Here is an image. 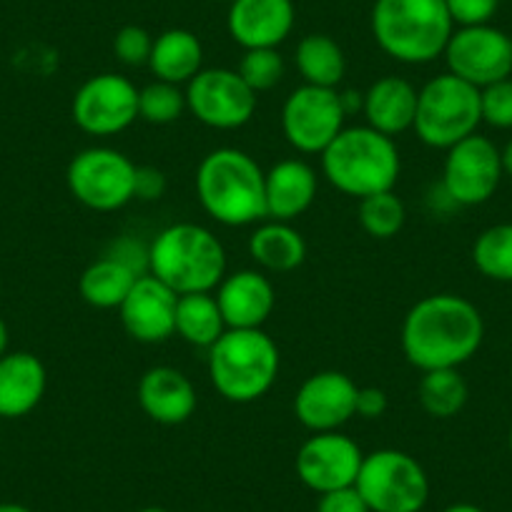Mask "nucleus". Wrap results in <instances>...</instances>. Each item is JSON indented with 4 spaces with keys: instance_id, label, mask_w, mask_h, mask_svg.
<instances>
[{
    "instance_id": "obj_1",
    "label": "nucleus",
    "mask_w": 512,
    "mask_h": 512,
    "mask_svg": "<svg viewBox=\"0 0 512 512\" xmlns=\"http://www.w3.org/2000/svg\"><path fill=\"white\" fill-rule=\"evenodd\" d=\"M485 339V319L460 294H430L407 312L402 322V352L420 372L460 369Z\"/></svg>"
},
{
    "instance_id": "obj_2",
    "label": "nucleus",
    "mask_w": 512,
    "mask_h": 512,
    "mask_svg": "<svg viewBox=\"0 0 512 512\" xmlns=\"http://www.w3.org/2000/svg\"><path fill=\"white\" fill-rule=\"evenodd\" d=\"M264 174L254 156L241 149H214L196 169V196L216 224L249 226L267 219Z\"/></svg>"
},
{
    "instance_id": "obj_3",
    "label": "nucleus",
    "mask_w": 512,
    "mask_h": 512,
    "mask_svg": "<svg viewBox=\"0 0 512 512\" xmlns=\"http://www.w3.org/2000/svg\"><path fill=\"white\" fill-rule=\"evenodd\" d=\"M322 174L329 184L354 199L392 191L402 174V156L395 139L372 126H344L322 151Z\"/></svg>"
},
{
    "instance_id": "obj_4",
    "label": "nucleus",
    "mask_w": 512,
    "mask_h": 512,
    "mask_svg": "<svg viewBox=\"0 0 512 512\" xmlns=\"http://www.w3.org/2000/svg\"><path fill=\"white\" fill-rule=\"evenodd\" d=\"M369 23L377 46L407 66L437 61L455 33L445 0H377Z\"/></svg>"
},
{
    "instance_id": "obj_5",
    "label": "nucleus",
    "mask_w": 512,
    "mask_h": 512,
    "mask_svg": "<svg viewBox=\"0 0 512 512\" xmlns=\"http://www.w3.org/2000/svg\"><path fill=\"white\" fill-rule=\"evenodd\" d=\"M149 274L179 297L214 292L226 277V249L206 226L179 221L161 229L151 241Z\"/></svg>"
},
{
    "instance_id": "obj_6",
    "label": "nucleus",
    "mask_w": 512,
    "mask_h": 512,
    "mask_svg": "<svg viewBox=\"0 0 512 512\" xmlns=\"http://www.w3.org/2000/svg\"><path fill=\"white\" fill-rule=\"evenodd\" d=\"M282 367L277 342L264 329H226L209 347V379L214 390L234 405L262 400Z\"/></svg>"
},
{
    "instance_id": "obj_7",
    "label": "nucleus",
    "mask_w": 512,
    "mask_h": 512,
    "mask_svg": "<svg viewBox=\"0 0 512 512\" xmlns=\"http://www.w3.org/2000/svg\"><path fill=\"white\" fill-rule=\"evenodd\" d=\"M480 123V88L452 73L430 78L417 93V116L412 131L430 149H452L467 136L477 134Z\"/></svg>"
},
{
    "instance_id": "obj_8",
    "label": "nucleus",
    "mask_w": 512,
    "mask_h": 512,
    "mask_svg": "<svg viewBox=\"0 0 512 512\" xmlns=\"http://www.w3.org/2000/svg\"><path fill=\"white\" fill-rule=\"evenodd\" d=\"M354 487L369 512H420L430 497L425 467L412 455L392 447L364 455Z\"/></svg>"
},
{
    "instance_id": "obj_9",
    "label": "nucleus",
    "mask_w": 512,
    "mask_h": 512,
    "mask_svg": "<svg viewBox=\"0 0 512 512\" xmlns=\"http://www.w3.org/2000/svg\"><path fill=\"white\" fill-rule=\"evenodd\" d=\"M139 166L123 151L91 146L78 151L66 169V184L73 199L91 211H118L136 199Z\"/></svg>"
},
{
    "instance_id": "obj_10",
    "label": "nucleus",
    "mask_w": 512,
    "mask_h": 512,
    "mask_svg": "<svg viewBox=\"0 0 512 512\" xmlns=\"http://www.w3.org/2000/svg\"><path fill=\"white\" fill-rule=\"evenodd\" d=\"M347 111L337 88L299 86L282 106V134L299 154H319L344 128Z\"/></svg>"
},
{
    "instance_id": "obj_11",
    "label": "nucleus",
    "mask_w": 512,
    "mask_h": 512,
    "mask_svg": "<svg viewBox=\"0 0 512 512\" xmlns=\"http://www.w3.org/2000/svg\"><path fill=\"white\" fill-rule=\"evenodd\" d=\"M256 98L259 93L231 68H201L186 83V111L216 131L246 126L256 113Z\"/></svg>"
},
{
    "instance_id": "obj_12",
    "label": "nucleus",
    "mask_w": 512,
    "mask_h": 512,
    "mask_svg": "<svg viewBox=\"0 0 512 512\" xmlns=\"http://www.w3.org/2000/svg\"><path fill=\"white\" fill-rule=\"evenodd\" d=\"M71 116L88 136L123 134L139 118V88L118 73H98L76 91Z\"/></svg>"
},
{
    "instance_id": "obj_13",
    "label": "nucleus",
    "mask_w": 512,
    "mask_h": 512,
    "mask_svg": "<svg viewBox=\"0 0 512 512\" xmlns=\"http://www.w3.org/2000/svg\"><path fill=\"white\" fill-rule=\"evenodd\" d=\"M502 176L500 149L487 136L472 134L447 149L442 194L457 206H480L495 196Z\"/></svg>"
},
{
    "instance_id": "obj_14",
    "label": "nucleus",
    "mask_w": 512,
    "mask_h": 512,
    "mask_svg": "<svg viewBox=\"0 0 512 512\" xmlns=\"http://www.w3.org/2000/svg\"><path fill=\"white\" fill-rule=\"evenodd\" d=\"M447 73L475 88L512 76V36L495 26L455 28L445 48Z\"/></svg>"
},
{
    "instance_id": "obj_15",
    "label": "nucleus",
    "mask_w": 512,
    "mask_h": 512,
    "mask_svg": "<svg viewBox=\"0 0 512 512\" xmlns=\"http://www.w3.org/2000/svg\"><path fill=\"white\" fill-rule=\"evenodd\" d=\"M364 452L344 432H314L297 452V475L317 495L352 487L362 470Z\"/></svg>"
},
{
    "instance_id": "obj_16",
    "label": "nucleus",
    "mask_w": 512,
    "mask_h": 512,
    "mask_svg": "<svg viewBox=\"0 0 512 512\" xmlns=\"http://www.w3.org/2000/svg\"><path fill=\"white\" fill-rule=\"evenodd\" d=\"M359 387L337 369H324L302 382L294 395V417L309 432H337L357 417Z\"/></svg>"
},
{
    "instance_id": "obj_17",
    "label": "nucleus",
    "mask_w": 512,
    "mask_h": 512,
    "mask_svg": "<svg viewBox=\"0 0 512 512\" xmlns=\"http://www.w3.org/2000/svg\"><path fill=\"white\" fill-rule=\"evenodd\" d=\"M176 304L179 294L174 289L154 274H144L136 279L118 314L128 337L141 344H161L176 334Z\"/></svg>"
},
{
    "instance_id": "obj_18",
    "label": "nucleus",
    "mask_w": 512,
    "mask_h": 512,
    "mask_svg": "<svg viewBox=\"0 0 512 512\" xmlns=\"http://www.w3.org/2000/svg\"><path fill=\"white\" fill-rule=\"evenodd\" d=\"M214 292L226 329H262L277 307L274 284L259 269L226 274Z\"/></svg>"
},
{
    "instance_id": "obj_19",
    "label": "nucleus",
    "mask_w": 512,
    "mask_h": 512,
    "mask_svg": "<svg viewBox=\"0 0 512 512\" xmlns=\"http://www.w3.org/2000/svg\"><path fill=\"white\" fill-rule=\"evenodd\" d=\"M292 0H234L226 16L231 41L244 51L279 48L294 28Z\"/></svg>"
},
{
    "instance_id": "obj_20",
    "label": "nucleus",
    "mask_w": 512,
    "mask_h": 512,
    "mask_svg": "<svg viewBox=\"0 0 512 512\" xmlns=\"http://www.w3.org/2000/svg\"><path fill=\"white\" fill-rule=\"evenodd\" d=\"M139 405L144 415L156 425L176 427L191 420L199 405L196 387L181 369L176 367H151L139 379Z\"/></svg>"
},
{
    "instance_id": "obj_21",
    "label": "nucleus",
    "mask_w": 512,
    "mask_h": 512,
    "mask_svg": "<svg viewBox=\"0 0 512 512\" xmlns=\"http://www.w3.org/2000/svg\"><path fill=\"white\" fill-rule=\"evenodd\" d=\"M46 364L31 352H6L0 357V417L18 420L46 397Z\"/></svg>"
},
{
    "instance_id": "obj_22",
    "label": "nucleus",
    "mask_w": 512,
    "mask_h": 512,
    "mask_svg": "<svg viewBox=\"0 0 512 512\" xmlns=\"http://www.w3.org/2000/svg\"><path fill=\"white\" fill-rule=\"evenodd\" d=\"M319 191L317 171L302 159H287L274 164L264 174L267 194V219L294 221L309 211Z\"/></svg>"
},
{
    "instance_id": "obj_23",
    "label": "nucleus",
    "mask_w": 512,
    "mask_h": 512,
    "mask_svg": "<svg viewBox=\"0 0 512 512\" xmlns=\"http://www.w3.org/2000/svg\"><path fill=\"white\" fill-rule=\"evenodd\" d=\"M417 93L420 91L407 78H377L362 98V113L367 118V126L390 139L410 131L417 116Z\"/></svg>"
},
{
    "instance_id": "obj_24",
    "label": "nucleus",
    "mask_w": 512,
    "mask_h": 512,
    "mask_svg": "<svg viewBox=\"0 0 512 512\" xmlns=\"http://www.w3.org/2000/svg\"><path fill=\"white\" fill-rule=\"evenodd\" d=\"M249 256L264 272H294L307 259V241L292 221H264L249 236Z\"/></svg>"
},
{
    "instance_id": "obj_25",
    "label": "nucleus",
    "mask_w": 512,
    "mask_h": 512,
    "mask_svg": "<svg viewBox=\"0 0 512 512\" xmlns=\"http://www.w3.org/2000/svg\"><path fill=\"white\" fill-rule=\"evenodd\" d=\"M149 68L156 81L186 86L204 68V46L186 28H171L154 38Z\"/></svg>"
},
{
    "instance_id": "obj_26",
    "label": "nucleus",
    "mask_w": 512,
    "mask_h": 512,
    "mask_svg": "<svg viewBox=\"0 0 512 512\" xmlns=\"http://www.w3.org/2000/svg\"><path fill=\"white\" fill-rule=\"evenodd\" d=\"M139 277L141 274H136L121 259L106 254L83 269L81 279H78V292H81L83 302L91 307L118 309Z\"/></svg>"
},
{
    "instance_id": "obj_27",
    "label": "nucleus",
    "mask_w": 512,
    "mask_h": 512,
    "mask_svg": "<svg viewBox=\"0 0 512 512\" xmlns=\"http://www.w3.org/2000/svg\"><path fill=\"white\" fill-rule=\"evenodd\" d=\"M294 63L307 86L337 88L347 73V58H344L342 46L324 33L304 36L294 53Z\"/></svg>"
},
{
    "instance_id": "obj_28",
    "label": "nucleus",
    "mask_w": 512,
    "mask_h": 512,
    "mask_svg": "<svg viewBox=\"0 0 512 512\" xmlns=\"http://www.w3.org/2000/svg\"><path fill=\"white\" fill-rule=\"evenodd\" d=\"M226 332L214 292L181 294L176 304V334L191 347L209 349Z\"/></svg>"
},
{
    "instance_id": "obj_29",
    "label": "nucleus",
    "mask_w": 512,
    "mask_h": 512,
    "mask_svg": "<svg viewBox=\"0 0 512 512\" xmlns=\"http://www.w3.org/2000/svg\"><path fill=\"white\" fill-rule=\"evenodd\" d=\"M417 400L430 417L450 420L465 410L470 400V387L460 369H430V372H422L420 384H417Z\"/></svg>"
},
{
    "instance_id": "obj_30",
    "label": "nucleus",
    "mask_w": 512,
    "mask_h": 512,
    "mask_svg": "<svg viewBox=\"0 0 512 512\" xmlns=\"http://www.w3.org/2000/svg\"><path fill=\"white\" fill-rule=\"evenodd\" d=\"M472 262L482 277L512 284V224H495L472 244Z\"/></svg>"
},
{
    "instance_id": "obj_31",
    "label": "nucleus",
    "mask_w": 512,
    "mask_h": 512,
    "mask_svg": "<svg viewBox=\"0 0 512 512\" xmlns=\"http://www.w3.org/2000/svg\"><path fill=\"white\" fill-rule=\"evenodd\" d=\"M407 221V209L395 191L359 199V224L374 239H392L402 231Z\"/></svg>"
},
{
    "instance_id": "obj_32",
    "label": "nucleus",
    "mask_w": 512,
    "mask_h": 512,
    "mask_svg": "<svg viewBox=\"0 0 512 512\" xmlns=\"http://www.w3.org/2000/svg\"><path fill=\"white\" fill-rule=\"evenodd\" d=\"M186 91L166 81H154L139 88V118L151 126H166L184 116Z\"/></svg>"
},
{
    "instance_id": "obj_33",
    "label": "nucleus",
    "mask_w": 512,
    "mask_h": 512,
    "mask_svg": "<svg viewBox=\"0 0 512 512\" xmlns=\"http://www.w3.org/2000/svg\"><path fill=\"white\" fill-rule=\"evenodd\" d=\"M246 86L254 93L272 91L284 81L287 63H284L279 48H251L241 56L239 68H236Z\"/></svg>"
},
{
    "instance_id": "obj_34",
    "label": "nucleus",
    "mask_w": 512,
    "mask_h": 512,
    "mask_svg": "<svg viewBox=\"0 0 512 512\" xmlns=\"http://www.w3.org/2000/svg\"><path fill=\"white\" fill-rule=\"evenodd\" d=\"M480 108L482 121L500 131L512 128V78L492 83V86L480 88Z\"/></svg>"
},
{
    "instance_id": "obj_35",
    "label": "nucleus",
    "mask_w": 512,
    "mask_h": 512,
    "mask_svg": "<svg viewBox=\"0 0 512 512\" xmlns=\"http://www.w3.org/2000/svg\"><path fill=\"white\" fill-rule=\"evenodd\" d=\"M151 48H154V38L141 26H123L113 38V53L123 66H149Z\"/></svg>"
},
{
    "instance_id": "obj_36",
    "label": "nucleus",
    "mask_w": 512,
    "mask_h": 512,
    "mask_svg": "<svg viewBox=\"0 0 512 512\" xmlns=\"http://www.w3.org/2000/svg\"><path fill=\"white\" fill-rule=\"evenodd\" d=\"M455 26H487L495 18L500 0H445Z\"/></svg>"
},
{
    "instance_id": "obj_37",
    "label": "nucleus",
    "mask_w": 512,
    "mask_h": 512,
    "mask_svg": "<svg viewBox=\"0 0 512 512\" xmlns=\"http://www.w3.org/2000/svg\"><path fill=\"white\" fill-rule=\"evenodd\" d=\"M317 512H369V507L357 487L352 485L319 495Z\"/></svg>"
},
{
    "instance_id": "obj_38",
    "label": "nucleus",
    "mask_w": 512,
    "mask_h": 512,
    "mask_svg": "<svg viewBox=\"0 0 512 512\" xmlns=\"http://www.w3.org/2000/svg\"><path fill=\"white\" fill-rule=\"evenodd\" d=\"M166 194V176L156 166H139L136 169V199L159 201Z\"/></svg>"
},
{
    "instance_id": "obj_39",
    "label": "nucleus",
    "mask_w": 512,
    "mask_h": 512,
    "mask_svg": "<svg viewBox=\"0 0 512 512\" xmlns=\"http://www.w3.org/2000/svg\"><path fill=\"white\" fill-rule=\"evenodd\" d=\"M390 407V400L379 387H359L357 392V417L362 420H379Z\"/></svg>"
},
{
    "instance_id": "obj_40",
    "label": "nucleus",
    "mask_w": 512,
    "mask_h": 512,
    "mask_svg": "<svg viewBox=\"0 0 512 512\" xmlns=\"http://www.w3.org/2000/svg\"><path fill=\"white\" fill-rule=\"evenodd\" d=\"M500 161H502V174L512 179V139L500 149Z\"/></svg>"
},
{
    "instance_id": "obj_41",
    "label": "nucleus",
    "mask_w": 512,
    "mask_h": 512,
    "mask_svg": "<svg viewBox=\"0 0 512 512\" xmlns=\"http://www.w3.org/2000/svg\"><path fill=\"white\" fill-rule=\"evenodd\" d=\"M442 512H485V510H482V507H477V505H470V502H455V505L445 507Z\"/></svg>"
},
{
    "instance_id": "obj_42",
    "label": "nucleus",
    "mask_w": 512,
    "mask_h": 512,
    "mask_svg": "<svg viewBox=\"0 0 512 512\" xmlns=\"http://www.w3.org/2000/svg\"><path fill=\"white\" fill-rule=\"evenodd\" d=\"M8 342H11V337H8V324L0 317V357L8 352Z\"/></svg>"
},
{
    "instance_id": "obj_43",
    "label": "nucleus",
    "mask_w": 512,
    "mask_h": 512,
    "mask_svg": "<svg viewBox=\"0 0 512 512\" xmlns=\"http://www.w3.org/2000/svg\"><path fill=\"white\" fill-rule=\"evenodd\" d=\"M0 512H33L31 507L21 505V502H0Z\"/></svg>"
},
{
    "instance_id": "obj_44",
    "label": "nucleus",
    "mask_w": 512,
    "mask_h": 512,
    "mask_svg": "<svg viewBox=\"0 0 512 512\" xmlns=\"http://www.w3.org/2000/svg\"><path fill=\"white\" fill-rule=\"evenodd\" d=\"M139 512H169V510H164V507H144V510Z\"/></svg>"
},
{
    "instance_id": "obj_45",
    "label": "nucleus",
    "mask_w": 512,
    "mask_h": 512,
    "mask_svg": "<svg viewBox=\"0 0 512 512\" xmlns=\"http://www.w3.org/2000/svg\"><path fill=\"white\" fill-rule=\"evenodd\" d=\"M507 445H510V452H512V425H510V432H507Z\"/></svg>"
},
{
    "instance_id": "obj_46",
    "label": "nucleus",
    "mask_w": 512,
    "mask_h": 512,
    "mask_svg": "<svg viewBox=\"0 0 512 512\" xmlns=\"http://www.w3.org/2000/svg\"><path fill=\"white\" fill-rule=\"evenodd\" d=\"M216 3H229V6H231V3H234V0H216Z\"/></svg>"
},
{
    "instance_id": "obj_47",
    "label": "nucleus",
    "mask_w": 512,
    "mask_h": 512,
    "mask_svg": "<svg viewBox=\"0 0 512 512\" xmlns=\"http://www.w3.org/2000/svg\"><path fill=\"white\" fill-rule=\"evenodd\" d=\"M510 377H512V369H510Z\"/></svg>"
}]
</instances>
